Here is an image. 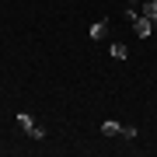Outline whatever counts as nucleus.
Wrapping results in <instances>:
<instances>
[{
	"label": "nucleus",
	"instance_id": "1",
	"mask_svg": "<svg viewBox=\"0 0 157 157\" xmlns=\"http://www.w3.org/2000/svg\"><path fill=\"white\" fill-rule=\"evenodd\" d=\"M101 133L105 136H126V140H136V126H122L115 119H105L101 122Z\"/></svg>",
	"mask_w": 157,
	"mask_h": 157
},
{
	"label": "nucleus",
	"instance_id": "2",
	"mask_svg": "<svg viewBox=\"0 0 157 157\" xmlns=\"http://www.w3.org/2000/svg\"><path fill=\"white\" fill-rule=\"evenodd\" d=\"M17 126H21L25 133L32 136V140H45V129H39V126H35V119H32L28 112H21V115H17Z\"/></svg>",
	"mask_w": 157,
	"mask_h": 157
},
{
	"label": "nucleus",
	"instance_id": "3",
	"mask_svg": "<svg viewBox=\"0 0 157 157\" xmlns=\"http://www.w3.org/2000/svg\"><path fill=\"white\" fill-rule=\"evenodd\" d=\"M105 35H108V21L101 17V21H94V25H91V39H94V42H101Z\"/></svg>",
	"mask_w": 157,
	"mask_h": 157
},
{
	"label": "nucleus",
	"instance_id": "4",
	"mask_svg": "<svg viewBox=\"0 0 157 157\" xmlns=\"http://www.w3.org/2000/svg\"><path fill=\"white\" fill-rule=\"evenodd\" d=\"M140 14L147 17V21H154V28H157V0H147V4L140 7Z\"/></svg>",
	"mask_w": 157,
	"mask_h": 157
},
{
	"label": "nucleus",
	"instance_id": "5",
	"mask_svg": "<svg viewBox=\"0 0 157 157\" xmlns=\"http://www.w3.org/2000/svg\"><path fill=\"white\" fill-rule=\"evenodd\" d=\"M112 56H115V59H126V56H129V49H126L122 42H115V45H112Z\"/></svg>",
	"mask_w": 157,
	"mask_h": 157
},
{
	"label": "nucleus",
	"instance_id": "6",
	"mask_svg": "<svg viewBox=\"0 0 157 157\" xmlns=\"http://www.w3.org/2000/svg\"><path fill=\"white\" fill-rule=\"evenodd\" d=\"M126 4H136V0H126Z\"/></svg>",
	"mask_w": 157,
	"mask_h": 157
}]
</instances>
